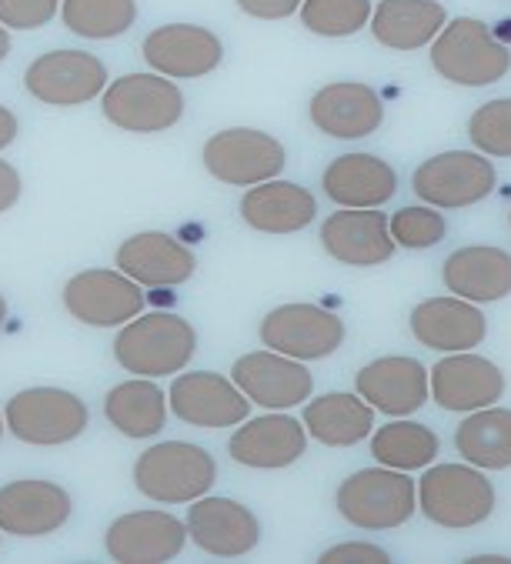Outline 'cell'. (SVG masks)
<instances>
[{"mask_svg": "<svg viewBox=\"0 0 511 564\" xmlns=\"http://www.w3.org/2000/svg\"><path fill=\"white\" fill-rule=\"evenodd\" d=\"M74 501L57 481L21 478L0 488V534L47 538L70 521Z\"/></svg>", "mask_w": 511, "mask_h": 564, "instance_id": "d6986e66", "label": "cell"}, {"mask_svg": "<svg viewBox=\"0 0 511 564\" xmlns=\"http://www.w3.org/2000/svg\"><path fill=\"white\" fill-rule=\"evenodd\" d=\"M418 508L438 528H478L494 511V488L475 465H435L418 481Z\"/></svg>", "mask_w": 511, "mask_h": 564, "instance_id": "8992f818", "label": "cell"}, {"mask_svg": "<svg viewBox=\"0 0 511 564\" xmlns=\"http://www.w3.org/2000/svg\"><path fill=\"white\" fill-rule=\"evenodd\" d=\"M21 191H24L21 171L8 161H0V214H8L21 200Z\"/></svg>", "mask_w": 511, "mask_h": 564, "instance_id": "60d3db41", "label": "cell"}, {"mask_svg": "<svg viewBox=\"0 0 511 564\" xmlns=\"http://www.w3.org/2000/svg\"><path fill=\"white\" fill-rule=\"evenodd\" d=\"M445 24H448V11L438 0H381L368 21L374 41L398 54L428 47Z\"/></svg>", "mask_w": 511, "mask_h": 564, "instance_id": "4316f807", "label": "cell"}, {"mask_svg": "<svg viewBox=\"0 0 511 564\" xmlns=\"http://www.w3.org/2000/svg\"><path fill=\"white\" fill-rule=\"evenodd\" d=\"M197 351V330L181 314L154 311L138 314L121 324L115 337V361L138 378H174L181 375Z\"/></svg>", "mask_w": 511, "mask_h": 564, "instance_id": "6da1fadb", "label": "cell"}, {"mask_svg": "<svg viewBox=\"0 0 511 564\" xmlns=\"http://www.w3.org/2000/svg\"><path fill=\"white\" fill-rule=\"evenodd\" d=\"M301 424L325 447H351L371 437L374 431V408L361 394L328 391L322 398H308L301 411Z\"/></svg>", "mask_w": 511, "mask_h": 564, "instance_id": "f546056e", "label": "cell"}, {"mask_svg": "<svg viewBox=\"0 0 511 564\" xmlns=\"http://www.w3.org/2000/svg\"><path fill=\"white\" fill-rule=\"evenodd\" d=\"M355 391L388 417H407L428 404V368L418 358H374L355 375Z\"/></svg>", "mask_w": 511, "mask_h": 564, "instance_id": "44dd1931", "label": "cell"}, {"mask_svg": "<svg viewBox=\"0 0 511 564\" xmlns=\"http://www.w3.org/2000/svg\"><path fill=\"white\" fill-rule=\"evenodd\" d=\"M468 138L478 154L511 158V97L481 104L468 121Z\"/></svg>", "mask_w": 511, "mask_h": 564, "instance_id": "8d00e7d4", "label": "cell"}, {"mask_svg": "<svg viewBox=\"0 0 511 564\" xmlns=\"http://www.w3.org/2000/svg\"><path fill=\"white\" fill-rule=\"evenodd\" d=\"M167 408L187 424V427H238L251 414V401L244 391L215 371H181L174 375L167 388Z\"/></svg>", "mask_w": 511, "mask_h": 564, "instance_id": "4fadbf2b", "label": "cell"}, {"mask_svg": "<svg viewBox=\"0 0 511 564\" xmlns=\"http://www.w3.org/2000/svg\"><path fill=\"white\" fill-rule=\"evenodd\" d=\"M261 345L294 361H322L345 345V321L322 304H281L261 317Z\"/></svg>", "mask_w": 511, "mask_h": 564, "instance_id": "ba28073f", "label": "cell"}, {"mask_svg": "<svg viewBox=\"0 0 511 564\" xmlns=\"http://www.w3.org/2000/svg\"><path fill=\"white\" fill-rule=\"evenodd\" d=\"M508 220H511V214H508Z\"/></svg>", "mask_w": 511, "mask_h": 564, "instance_id": "7dc6e473", "label": "cell"}, {"mask_svg": "<svg viewBox=\"0 0 511 564\" xmlns=\"http://www.w3.org/2000/svg\"><path fill=\"white\" fill-rule=\"evenodd\" d=\"M231 381L244 391L251 404H261L268 411L297 408L315 394V375L301 361L271 348L241 355L231 368Z\"/></svg>", "mask_w": 511, "mask_h": 564, "instance_id": "9a60e30c", "label": "cell"}, {"mask_svg": "<svg viewBox=\"0 0 511 564\" xmlns=\"http://www.w3.org/2000/svg\"><path fill=\"white\" fill-rule=\"evenodd\" d=\"M442 278L455 297H465L471 304L501 301L511 294V254L491 245L458 248L445 258Z\"/></svg>", "mask_w": 511, "mask_h": 564, "instance_id": "83f0119b", "label": "cell"}, {"mask_svg": "<svg viewBox=\"0 0 511 564\" xmlns=\"http://www.w3.org/2000/svg\"><path fill=\"white\" fill-rule=\"evenodd\" d=\"M432 67L458 87H488L511 70V51L478 18H455L432 41Z\"/></svg>", "mask_w": 511, "mask_h": 564, "instance_id": "5b68a950", "label": "cell"}, {"mask_svg": "<svg viewBox=\"0 0 511 564\" xmlns=\"http://www.w3.org/2000/svg\"><path fill=\"white\" fill-rule=\"evenodd\" d=\"M115 268L124 271L141 288H174L194 278L197 261L177 238L164 231H141L118 248Z\"/></svg>", "mask_w": 511, "mask_h": 564, "instance_id": "d4e9b609", "label": "cell"}, {"mask_svg": "<svg viewBox=\"0 0 511 564\" xmlns=\"http://www.w3.org/2000/svg\"><path fill=\"white\" fill-rule=\"evenodd\" d=\"M61 14V0H0V24L8 31H41Z\"/></svg>", "mask_w": 511, "mask_h": 564, "instance_id": "74e56055", "label": "cell"}, {"mask_svg": "<svg viewBox=\"0 0 511 564\" xmlns=\"http://www.w3.org/2000/svg\"><path fill=\"white\" fill-rule=\"evenodd\" d=\"M18 134H21V121H18V115H14L11 107L0 104V151L11 148V144L18 141Z\"/></svg>", "mask_w": 511, "mask_h": 564, "instance_id": "b9f144b4", "label": "cell"}, {"mask_svg": "<svg viewBox=\"0 0 511 564\" xmlns=\"http://www.w3.org/2000/svg\"><path fill=\"white\" fill-rule=\"evenodd\" d=\"M312 124L335 141H358L381 128L384 104L371 84L335 80L312 97Z\"/></svg>", "mask_w": 511, "mask_h": 564, "instance_id": "603a6c76", "label": "cell"}, {"mask_svg": "<svg viewBox=\"0 0 511 564\" xmlns=\"http://www.w3.org/2000/svg\"><path fill=\"white\" fill-rule=\"evenodd\" d=\"M465 564H511V557H504V554H475V557H465Z\"/></svg>", "mask_w": 511, "mask_h": 564, "instance_id": "7bdbcfd3", "label": "cell"}, {"mask_svg": "<svg viewBox=\"0 0 511 564\" xmlns=\"http://www.w3.org/2000/svg\"><path fill=\"white\" fill-rule=\"evenodd\" d=\"M187 538L211 557H244L261 544L258 514L235 498L204 495L187 505Z\"/></svg>", "mask_w": 511, "mask_h": 564, "instance_id": "2e32d148", "label": "cell"}, {"mask_svg": "<svg viewBox=\"0 0 511 564\" xmlns=\"http://www.w3.org/2000/svg\"><path fill=\"white\" fill-rule=\"evenodd\" d=\"M318 214V197L294 181H264L244 191L241 220L261 235H294L304 231Z\"/></svg>", "mask_w": 511, "mask_h": 564, "instance_id": "484cf974", "label": "cell"}, {"mask_svg": "<svg viewBox=\"0 0 511 564\" xmlns=\"http://www.w3.org/2000/svg\"><path fill=\"white\" fill-rule=\"evenodd\" d=\"M4 431H8V424H4V414H0V437H4Z\"/></svg>", "mask_w": 511, "mask_h": 564, "instance_id": "bcb514c9", "label": "cell"}, {"mask_svg": "<svg viewBox=\"0 0 511 564\" xmlns=\"http://www.w3.org/2000/svg\"><path fill=\"white\" fill-rule=\"evenodd\" d=\"M338 514L361 531H394L418 511V488L398 468H365L338 485Z\"/></svg>", "mask_w": 511, "mask_h": 564, "instance_id": "3957f363", "label": "cell"}, {"mask_svg": "<svg viewBox=\"0 0 511 564\" xmlns=\"http://www.w3.org/2000/svg\"><path fill=\"white\" fill-rule=\"evenodd\" d=\"M428 384H432V398L438 408L461 411V414L491 408L504 394L501 368L471 351H455V355L442 358L428 371Z\"/></svg>", "mask_w": 511, "mask_h": 564, "instance_id": "7402d4cb", "label": "cell"}, {"mask_svg": "<svg viewBox=\"0 0 511 564\" xmlns=\"http://www.w3.org/2000/svg\"><path fill=\"white\" fill-rule=\"evenodd\" d=\"M322 248L348 268H378L394 258L388 217L378 207H341L322 224Z\"/></svg>", "mask_w": 511, "mask_h": 564, "instance_id": "ac0fdd59", "label": "cell"}, {"mask_svg": "<svg viewBox=\"0 0 511 564\" xmlns=\"http://www.w3.org/2000/svg\"><path fill=\"white\" fill-rule=\"evenodd\" d=\"M412 334L432 351H445V355L471 351L485 341L488 317L471 301L442 294V297L422 301L412 311Z\"/></svg>", "mask_w": 511, "mask_h": 564, "instance_id": "cb8c5ba5", "label": "cell"}, {"mask_svg": "<svg viewBox=\"0 0 511 564\" xmlns=\"http://www.w3.org/2000/svg\"><path fill=\"white\" fill-rule=\"evenodd\" d=\"M108 124L128 134H164L184 118V90L164 74H124L100 94Z\"/></svg>", "mask_w": 511, "mask_h": 564, "instance_id": "277c9868", "label": "cell"}, {"mask_svg": "<svg viewBox=\"0 0 511 564\" xmlns=\"http://www.w3.org/2000/svg\"><path fill=\"white\" fill-rule=\"evenodd\" d=\"M438 434L418 421H391L371 431V455L384 468L398 471H422L438 458Z\"/></svg>", "mask_w": 511, "mask_h": 564, "instance_id": "d6a6232c", "label": "cell"}, {"mask_svg": "<svg viewBox=\"0 0 511 564\" xmlns=\"http://www.w3.org/2000/svg\"><path fill=\"white\" fill-rule=\"evenodd\" d=\"M8 431L34 447H57L77 441L87 424V404L64 388H24L4 404Z\"/></svg>", "mask_w": 511, "mask_h": 564, "instance_id": "52a82bcc", "label": "cell"}, {"mask_svg": "<svg viewBox=\"0 0 511 564\" xmlns=\"http://www.w3.org/2000/svg\"><path fill=\"white\" fill-rule=\"evenodd\" d=\"M64 307L87 327H121L144 314V291L124 271L87 268L64 284Z\"/></svg>", "mask_w": 511, "mask_h": 564, "instance_id": "8fae6325", "label": "cell"}, {"mask_svg": "<svg viewBox=\"0 0 511 564\" xmlns=\"http://www.w3.org/2000/svg\"><path fill=\"white\" fill-rule=\"evenodd\" d=\"M388 231L394 238V245L412 248V251H425L445 241L448 235V220L435 210V207H401L391 214Z\"/></svg>", "mask_w": 511, "mask_h": 564, "instance_id": "d590c367", "label": "cell"}, {"mask_svg": "<svg viewBox=\"0 0 511 564\" xmlns=\"http://www.w3.org/2000/svg\"><path fill=\"white\" fill-rule=\"evenodd\" d=\"M325 197L338 207H381L398 191V174L374 154H341L322 174Z\"/></svg>", "mask_w": 511, "mask_h": 564, "instance_id": "f1b7e54d", "label": "cell"}, {"mask_svg": "<svg viewBox=\"0 0 511 564\" xmlns=\"http://www.w3.org/2000/svg\"><path fill=\"white\" fill-rule=\"evenodd\" d=\"M371 0H304L301 24L322 37H351L368 28Z\"/></svg>", "mask_w": 511, "mask_h": 564, "instance_id": "e575fe53", "label": "cell"}, {"mask_svg": "<svg viewBox=\"0 0 511 564\" xmlns=\"http://www.w3.org/2000/svg\"><path fill=\"white\" fill-rule=\"evenodd\" d=\"M105 417L124 437H154L167 424V391L154 378L121 381L105 394Z\"/></svg>", "mask_w": 511, "mask_h": 564, "instance_id": "4dcf8cb0", "label": "cell"}, {"mask_svg": "<svg viewBox=\"0 0 511 564\" xmlns=\"http://www.w3.org/2000/svg\"><path fill=\"white\" fill-rule=\"evenodd\" d=\"M141 54L154 74H164L171 80H197V77H208L221 67L225 44L208 28L164 24L144 37Z\"/></svg>", "mask_w": 511, "mask_h": 564, "instance_id": "e0dca14e", "label": "cell"}, {"mask_svg": "<svg viewBox=\"0 0 511 564\" xmlns=\"http://www.w3.org/2000/svg\"><path fill=\"white\" fill-rule=\"evenodd\" d=\"M458 455L481 471L511 468V408H478L455 431Z\"/></svg>", "mask_w": 511, "mask_h": 564, "instance_id": "1f68e13d", "label": "cell"}, {"mask_svg": "<svg viewBox=\"0 0 511 564\" xmlns=\"http://www.w3.org/2000/svg\"><path fill=\"white\" fill-rule=\"evenodd\" d=\"M11 57V31L0 24V64H4Z\"/></svg>", "mask_w": 511, "mask_h": 564, "instance_id": "ee69618b", "label": "cell"}, {"mask_svg": "<svg viewBox=\"0 0 511 564\" xmlns=\"http://www.w3.org/2000/svg\"><path fill=\"white\" fill-rule=\"evenodd\" d=\"M322 564H391V554L371 541H341L318 557Z\"/></svg>", "mask_w": 511, "mask_h": 564, "instance_id": "f35d334b", "label": "cell"}, {"mask_svg": "<svg viewBox=\"0 0 511 564\" xmlns=\"http://www.w3.org/2000/svg\"><path fill=\"white\" fill-rule=\"evenodd\" d=\"M204 171L215 181L231 187H254L264 181H274L284 164L287 151L278 138L254 131V128H228L204 141L200 151Z\"/></svg>", "mask_w": 511, "mask_h": 564, "instance_id": "9c48e42d", "label": "cell"}, {"mask_svg": "<svg viewBox=\"0 0 511 564\" xmlns=\"http://www.w3.org/2000/svg\"><path fill=\"white\" fill-rule=\"evenodd\" d=\"M235 4L248 18H258V21H284L294 11H301L304 0H235Z\"/></svg>", "mask_w": 511, "mask_h": 564, "instance_id": "ab89813d", "label": "cell"}, {"mask_svg": "<svg viewBox=\"0 0 511 564\" xmlns=\"http://www.w3.org/2000/svg\"><path fill=\"white\" fill-rule=\"evenodd\" d=\"M218 481V462L208 447L187 441H161L134 462V488L157 505H191Z\"/></svg>", "mask_w": 511, "mask_h": 564, "instance_id": "7a4b0ae2", "label": "cell"}, {"mask_svg": "<svg viewBox=\"0 0 511 564\" xmlns=\"http://www.w3.org/2000/svg\"><path fill=\"white\" fill-rule=\"evenodd\" d=\"M304 447H308L304 424L278 411L264 417H244L228 441V455L254 471H281L304 455Z\"/></svg>", "mask_w": 511, "mask_h": 564, "instance_id": "ffe728a7", "label": "cell"}, {"mask_svg": "<svg viewBox=\"0 0 511 564\" xmlns=\"http://www.w3.org/2000/svg\"><path fill=\"white\" fill-rule=\"evenodd\" d=\"M494 184H498L494 164L475 151L435 154L425 164H418V171L412 177L415 194L428 207H445V210H458V207H471V204L485 200L494 191Z\"/></svg>", "mask_w": 511, "mask_h": 564, "instance_id": "7c38bea8", "label": "cell"}, {"mask_svg": "<svg viewBox=\"0 0 511 564\" xmlns=\"http://www.w3.org/2000/svg\"><path fill=\"white\" fill-rule=\"evenodd\" d=\"M187 544V524L161 508L128 511L105 531V551L118 564H164Z\"/></svg>", "mask_w": 511, "mask_h": 564, "instance_id": "5bb4252c", "label": "cell"}, {"mask_svg": "<svg viewBox=\"0 0 511 564\" xmlns=\"http://www.w3.org/2000/svg\"><path fill=\"white\" fill-rule=\"evenodd\" d=\"M108 87V64L87 51H47L24 70V90L47 107H80Z\"/></svg>", "mask_w": 511, "mask_h": 564, "instance_id": "30bf717a", "label": "cell"}, {"mask_svg": "<svg viewBox=\"0 0 511 564\" xmlns=\"http://www.w3.org/2000/svg\"><path fill=\"white\" fill-rule=\"evenodd\" d=\"M61 21L87 41H111L134 28L138 0H61Z\"/></svg>", "mask_w": 511, "mask_h": 564, "instance_id": "836d02e7", "label": "cell"}, {"mask_svg": "<svg viewBox=\"0 0 511 564\" xmlns=\"http://www.w3.org/2000/svg\"><path fill=\"white\" fill-rule=\"evenodd\" d=\"M4 321H8V301H4V294H0V327H4Z\"/></svg>", "mask_w": 511, "mask_h": 564, "instance_id": "f6af8a7d", "label": "cell"}]
</instances>
